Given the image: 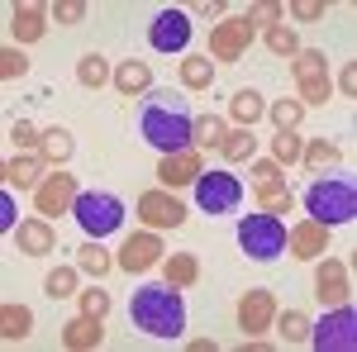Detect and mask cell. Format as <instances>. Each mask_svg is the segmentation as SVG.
Returning a JSON list of instances; mask_svg holds the SVG:
<instances>
[{
	"label": "cell",
	"instance_id": "6da1fadb",
	"mask_svg": "<svg viewBox=\"0 0 357 352\" xmlns=\"http://www.w3.org/2000/svg\"><path fill=\"white\" fill-rule=\"evenodd\" d=\"M134 328L153 333V338H181L186 328V300L176 296V286H143L129 300Z\"/></svg>",
	"mask_w": 357,
	"mask_h": 352
},
{
	"label": "cell",
	"instance_id": "7a4b0ae2",
	"mask_svg": "<svg viewBox=\"0 0 357 352\" xmlns=\"http://www.w3.org/2000/svg\"><path fill=\"white\" fill-rule=\"evenodd\" d=\"M191 124H195V114L172 105V95H158L153 105H143V143L158 148V153L191 148Z\"/></svg>",
	"mask_w": 357,
	"mask_h": 352
},
{
	"label": "cell",
	"instance_id": "3957f363",
	"mask_svg": "<svg viewBox=\"0 0 357 352\" xmlns=\"http://www.w3.org/2000/svg\"><path fill=\"white\" fill-rule=\"evenodd\" d=\"M305 210L314 224H353L357 219V190L353 181H343V176H329V181H314V186L305 190Z\"/></svg>",
	"mask_w": 357,
	"mask_h": 352
},
{
	"label": "cell",
	"instance_id": "277c9868",
	"mask_svg": "<svg viewBox=\"0 0 357 352\" xmlns=\"http://www.w3.org/2000/svg\"><path fill=\"white\" fill-rule=\"evenodd\" d=\"M238 247H243L252 262H276L281 252H286V224L276 215H248L238 224Z\"/></svg>",
	"mask_w": 357,
	"mask_h": 352
},
{
	"label": "cell",
	"instance_id": "5b68a950",
	"mask_svg": "<svg viewBox=\"0 0 357 352\" xmlns=\"http://www.w3.org/2000/svg\"><path fill=\"white\" fill-rule=\"evenodd\" d=\"M72 215H77V224L91 238H110L124 224V205H119V195H105V190H82L77 205H72Z\"/></svg>",
	"mask_w": 357,
	"mask_h": 352
},
{
	"label": "cell",
	"instance_id": "8992f818",
	"mask_svg": "<svg viewBox=\"0 0 357 352\" xmlns=\"http://www.w3.org/2000/svg\"><path fill=\"white\" fill-rule=\"evenodd\" d=\"M291 72H296V100H301L305 109L333 100V82H329V62H324V53L301 48V53L291 57Z\"/></svg>",
	"mask_w": 357,
	"mask_h": 352
},
{
	"label": "cell",
	"instance_id": "52a82bcc",
	"mask_svg": "<svg viewBox=\"0 0 357 352\" xmlns=\"http://www.w3.org/2000/svg\"><path fill=\"white\" fill-rule=\"evenodd\" d=\"M310 343L319 352H353L357 348V314L353 305H333L319 324H310Z\"/></svg>",
	"mask_w": 357,
	"mask_h": 352
},
{
	"label": "cell",
	"instance_id": "ba28073f",
	"mask_svg": "<svg viewBox=\"0 0 357 352\" xmlns=\"http://www.w3.org/2000/svg\"><path fill=\"white\" fill-rule=\"evenodd\" d=\"M238 200H243L238 176H229V171H200L195 176V205H200V215H234Z\"/></svg>",
	"mask_w": 357,
	"mask_h": 352
},
{
	"label": "cell",
	"instance_id": "9c48e42d",
	"mask_svg": "<svg viewBox=\"0 0 357 352\" xmlns=\"http://www.w3.org/2000/svg\"><path fill=\"white\" fill-rule=\"evenodd\" d=\"M138 219H143V229H181L186 224V205H181V195L176 190H143L138 195Z\"/></svg>",
	"mask_w": 357,
	"mask_h": 352
},
{
	"label": "cell",
	"instance_id": "30bf717a",
	"mask_svg": "<svg viewBox=\"0 0 357 352\" xmlns=\"http://www.w3.org/2000/svg\"><path fill=\"white\" fill-rule=\"evenodd\" d=\"M77 176H67V167H57V171H48L43 176V186L33 190V210L43 219H57V215H67L72 205H77Z\"/></svg>",
	"mask_w": 357,
	"mask_h": 352
},
{
	"label": "cell",
	"instance_id": "8fae6325",
	"mask_svg": "<svg viewBox=\"0 0 357 352\" xmlns=\"http://www.w3.org/2000/svg\"><path fill=\"white\" fill-rule=\"evenodd\" d=\"M252 33L257 29L248 24L243 15H234V20H220L215 33H210V57H220V62H238L248 53V43H252Z\"/></svg>",
	"mask_w": 357,
	"mask_h": 352
},
{
	"label": "cell",
	"instance_id": "7c38bea8",
	"mask_svg": "<svg viewBox=\"0 0 357 352\" xmlns=\"http://www.w3.org/2000/svg\"><path fill=\"white\" fill-rule=\"evenodd\" d=\"M162 238H158V234H153V229H143V234H129V238H124V247H119V257H114V262H119V271H148V267H158V262H162Z\"/></svg>",
	"mask_w": 357,
	"mask_h": 352
},
{
	"label": "cell",
	"instance_id": "4fadbf2b",
	"mask_svg": "<svg viewBox=\"0 0 357 352\" xmlns=\"http://www.w3.org/2000/svg\"><path fill=\"white\" fill-rule=\"evenodd\" d=\"M148 38H153L158 53H186V43H191V15L186 10H162L153 20V29H148Z\"/></svg>",
	"mask_w": 357,
	"mask_h": 352
},
{
	"label": "cell",
	"instance_id": "5bb4252c",
	"mask_svg": "<svg viewBox=\"0 0 357 352\" xmlns=\"http://www.w3.org/2000/svg\"><path fill=\"white\" fill-rule=\"evenodd\" d=\"M314 300L333 309V305H348L353 300V276H348V262H319L314 267Z\"/></svg>",
	"mask_w": 357,
	"mask_h": 352
},
{
	"label": "cell",
	"instance_id": "9a60e30c",
	"mask_svg": "<svg viewBox=\"0 0 357 352\" xmlns=\"http://www.w3.org/2000/svg\"><path fill=\"white\" fill-rule=\"evenodd\" d=\"M200 171H205L200 148H181V153H162V162H158V181H162V190H181V186H191Z\"/></svg>",
	"mask_w": 357,
	"mask_h": 352
},
{
	"label": "cell",
	"instance_id": "2e32d148",
	"mask_svg": "<svg viewBox=\"0 0 357 352\" xmlns=\"http://www.w3.org/2000/svg\"><path fill=\"white\" fill-rule=\"evenodd\" d=\"M272 319H276V296L272 291H248L243 300H238V328H243L248 338L252 333H262V328H272Z\"/></svg>",
	"mask_w": 357,
	"mask_h": 352
},
{
	"label": "cell",
	"instance_id": "e0dca14e",
	"mask_svg": "<svg viewBox=\"0 0 357 352\" xmlns=\"http://www.w3.org/2000/svg\"><path fill=\"white\" fill-rule=\"evenodd\" d=\"M286 247H291L301 262H314L319 252H329V229L314 224V219H301L296 229H286Z\"/></svg>",
	"mask_w": 357,
	"mask_h": 352
},
{
	"label": "cell",
	"instance_id": "ac0fdd59",
	"mask_svg": "<svg viewBox=\"0 0 357 352\" xmlns=\"http://www.w3.org/2000/svg\"><path fill=\"white\" fill-rule=\"evenodd\" d=\"M100 338H105V319L77 314V319L62 324V348L67 352H91V348H100Z\"/></svg>",
	"mask_w": 357,
	"mask_h": 352
},
{
	"label": "cell",
	"instance_id": "d6986e66",
	"mask_svg": "<svg viewBox=\"0 0 357 352\" xmlns=\"http://www.w3.org/2000/svg\"><path fill=\"white\" fill-rule=\"evenodd\" d=\"M43 29H48V10H43V5H15V15H10L15 43H38Z\"/></svg>",
	"mask_w": 357,
	"mask_h": 352
},
{
	"label": "cell",
	"instance_id": "ffe728a7",
	"mask_svg": "<svg viewBox=\"0 0 357 352\" xmlns=\"http://www.w3.org/2000/svg\"><path fill=\"white\" fill-rule=\"evenodd\" d=\"M15 243H20V252H29V257H43V252H53V224L48 219H24L20 229H15Z\"/></svg>",
	"mask_w": 357,
	"mask_h": 352
},
{
	"label": "cell",
	"instance_id": "44dd1931",
	"mask_svg": "<svg viewBox=\"0 0 357 352\" xmlns=\"http://www.w3.org/2000/svg\"><path fill=\"white\" fill-rule=\"evenodd\" d=\"M43 158H38V153H20V158H10V162H5V181H10V186H43V176H48V171H43Z\"/></svg>",
	"mask_w": 357,
	"mask_h": 352
},
{
	"label": "cell",
	"instance_id": "7402d4cb",
	"mask_svg": "<svg viewBox=\"0 0 357 352\" xmlns=\"http://www.w3.org/2000/svg\"><path fill=\"white\" fill-rule=\"evenodd\" d=\"M267 114V100H262V91H234V100H229V119L238 124V129H252L257 119Z\"/></svg>",
	"mask_w": 357,
	"mask_h": 352
},
{
	"label": "cell",
	"instance_id": "603a6c76",
	"mask_svg": "<svg viewBox=\"0 0 357 352\" xmlns=\"http://www.w3.org/2000/svg\"><path fill=\"white\" fill-rule=\"evenodd\" d=\"M110 82H114L119 95H143V91L153 86V67H148V62H119Z\"/></svg>",
	"mask_w": 357,
	"mask_h": 352
},
{
	"label": "cell",
	"instance_id": "cb8c5ba5",
	"mask_svg": "<svg viewBox=\"0 0 357 352\" xmlns=\"http://www.w3.org/2000/svg\"><path fill=\"white\" fill-rule=\"evenodd\" d=\"M176 77H181V86L186 91H205V86L215 82V62L200 53H186L181 62H176Z\"/></svg>",
	"mask_w": 357,
	"mask_h": 352
},
{
	"label": "cell",
	"instance_id": "d4e9b609",
	"mask_svg": "<svg viewBox=\"0 0 357 352\" xmlns=\"http://www.w3.org/2000/svg\"><path fill=\"white\" fill-rule=\"evenodd\" d=\"M72 148H77V143H72V134H67V129H43V143H38V158H43V162L53 167H67L72 162Z\"/></svg>",
	"mask_w": 357,
	"mask_h": 352
},
{
	"label": "cell",
	"instance_id": "484cf974",
	"mask_svg": "<svg viewBox=\"0 0 357 352\" xmlns=\"http://www.w3.org/2000/svg\"><path fill=\"white\" fill-rule=\"evenodd\" d=\"M224 134H229V124H224L220 114H195V124H191V148H220Z\"/></svg>",
	"mask_w": 357,
	"mask_h": 352
},
{
	"label": "cell",
	"instance_id": "4316f807",
	"mask_svg": "<svg viewBox=\"0 0 357 352\" xmlns=\"http://www.w3.org/2000/svg\"><path fill=\"white\" fill-rule=\"evenodd\" d=\"M162 271H167V286H195V276H200V262H195L191 252H172V257H162Z\"/></svg>",
	"mask_w": 357,
	"mask_h": 352
},
{
	"label": "cell",
	"instance_id": "83f0119b",
	"mask_svg": "<svg viewBox=\"0 0 357 352\" xmlns=\"http://www.w3.org/2000/svg\"><path fill=\"white\" fill-rule=\"evenodd\" d=\"M257 210H267V215H291L296 210V195L286 190V181H272V186H257Z\"/></svg>",
	"mask_w": 357,
	"mask_h": 352
},
{
	"label": "cell",
	"instance_id": "f1b7e54d",
	"mask_svg": "<svg viewBox=\"0 0 357 352\" xmlns=\"http://www.w3.org/2000/svg\"><path fill=\"white\" fill-rule=\"evenodd\" d=\"M257 153V138H252V129H229L220 143V158L224 162H248Z\"/></svg>",
	"mask_w": 357,
	"mask_h": 352
},
{
	"label": "cell",
	"instance_id": "f546056e",
	"mask_svg": "<svg viewBox=\"0 0 357 352\" xmlns=\"http://www.w3.org/2000/svg\"><path fill=\"white\" fill-rule=\"evenodd\" d=\"M77 276H82V267H53L48 276H43V291H48L53 300H72V296H82Z\"/></svg>",
	"mask_w": 357,
	"mask_h": 352
},
{
	"label": "cell",
	"instance_id": "4dcf8cb0",
	"mask_svg": "<svg viewBox=\"0 0 357 352\" xmlns=\"http://www.w3.org/2000/svg\"><path fill=\"white\" fill-rule=\"evenodd\" d=\"M77 267H82L86 276H100V281H105V276H110L119 262H114V257H110L100 243H86V247H77Z\"/></svg>",
	"mask_w": 357,
	"mask_h": 352
},
{
	"label": "cell",
	"instance_id": "1f68e13d",
	"mask_svg": "<svg viewBox=\"0 0 357 352\" xmlns=\"http://www.w3.org/2000/svg\"><path fill=\"white\" fill-rule=\"evenodd\" d=\"M29 328H33V309H29V305H5V309H0V333H5L10 343H20Z\"/></svg>",
	"mask_w": 357,
	"mask_h": 352
},
{
	"label": "cell",
	"instance_id": "d6a6232c",
	"mask_svg": "<svg viewBox=\"0 0 357 352\" xmlns=\"http://www.w3.org/2000/svg\"><path fill=\"white\" fill-rule=\"evenodd\" d=\"M272 324L281 328V338H286L291 348H301V343H310V314H305V309H286V314H276Z\"/></svg>",
	"mask_w": 357,
	"mask_h": 352
},
{
	"label": "cell",
	"instance_id": "836d02e7",
	"mask_svg": "<svg viewBox=\"0 0 357 352\" xmlns=\"http://www.w3.org/2000/svg\"><path fill=\"white\" fill-rule=\"evenodd\" d=\"M338 158H343V148H338L333 138H314V143H305V153H301V162L314 167V171H319V167H333Z\"/></svg>",
	"mask_w": 357,
	"mask_h": 352
},
{
	"label": "cell",
	"instance_id": "e575fe53",
	"mask_svg": "<svg viewBox=\"0 0 357 352\" xmlns=\"http://www.w3.org/2000/svg\"><path fill=\"white\" fill-rule=\"evenodd\" d=\"M272 124H276V134H296L305 124V105L291 95V100H276L272 105Z\"/></svg>",
	"mask_w": 357,
	"mask_h": 352
},
{
	"label": "cell",
	"instance_id": "d590c367",
	"mask_svg": "<svg viewBox=\"0 0 357 352\" xmlns=\"http://www.w3.org/2000/svg\"><path fill=\"white\" fill-rule=\"evenodd\" d=\"M110 77H114V72H110V62H105L100 53H86L82 62H77V82L91 86V91H96V86H105Z\"/></svg>",
	"mask_w": 357,
	"mask_h": 352
},
{
	"label": "cell",
	"instance_id": "8d00e7d4",
	"mask_svg": "<svg viewBox=\"0 0 357 352\" xmlns=\"http://www.w3.org/2000/svg\"><path fill=\"white\" fill-rule=\"evenodd\" d=\"M262 43H267L276 57H296V53H301V43H296V29H291V24L267 29V33H262Z\"/></svg>",
	"mask_w": 357,
	"mask_h": 352
},
{
	"label": "cell",
	"instance_id": "74e56055",
	"mask_svg": "<svg viewBox=\"0 0 357 352\" xmlns=\"http://www.w3.org/2000/svg\"><path fill=\"white\" fill-rule=\"evenodd\" d=\"M77 305H82V314H91V319H105L110 314V291L105 286H91V291L77 296Z\"/></svg>",
	"mask_w": 357,
	"mask_h": 352
},
{
	"label": "cell",
	"instance_id": "f35d334b",
	"mask_svg": "<svg viewBox=\"0 0 357 352\" xmlns=\"http://www.w3.org/2000/svg\"><path fill=\"white\" fill-rule=\"evenodd\" d=\"M301 153H305V138H296V134H276L272 138V162L281 167V162H301Z\"/></svg>",
	"mask_w": 357,
	"mask_h": 352
},
{
	"label": "cell",
	"instance_id": "ab89813d",
	"mask_svg": "<svg viewBox=\"0 0 357 352\" xmlns=\"http://www.w3.org/2000/svg\"><path fill=\"white\" fill-rule=\"evenodd\" d=\"M281 15H286V10H281L276 0H257V5L248 10L243 20H248V24H252V29H257V24H262V29H276V24H281Z\"/></svg>",
	"mask_w": 357,
	"mask_h": 352
},
{
	"label": "cell",
	"instance_id": "60d3db41",
	"mask_svg": "<svg viewBox=\"0 0 357 352\" xmlns=\"http://www.w3.org/2000/svg\"><path fill=\"white\" fill-rule=\"evenodd\" d=\"M10 143H20L24 153H38V143H43V134H38V129H33L29 119H20V124L10 129Z\"/></svg>",
	"mask_w": 357,
	"mask_h": 352
},
{
	"label": "cell",
	"instance_id": "b9f144b4",
	"mask_svg": "<svg viewBox=\"0 0 357 352\" xmlns=\"http://www.w3.org/2000/svg\"><path fill=\"white\" fill-rule=\"evenodd\" d=\"M24 72H29V57L20 53V48H5V53H0V77L15 82V77H24Z\"/></svg>",
	"mask_w": 357,
	"mask_h": 352
},
{
	"label": "cell",
	"instance_id": "7bdbcfd3",
	"mask_svg": "<svg viewBox=\"0 0 357 352\" xmlns=\"http://www.w3.org/2000/svg\"><path fill=\"white\" fill-rule=\"evenodd\" d=\"M53 15H57V24H82L86 20V0H57Z\"/></svg>",
	"mask_w": 357,
	"mask_h": 352
},
{
	"label": "cell",
	"instance_id": "ee69618b",
	"mask_svg": "<svg viewBox=\"0 0 357 352\" xmlns=\"http://www.w3.org/2000/svg\"><path fill=\"white\" fill-rule=\"evenodd\" d=\"M324 15H329L324 0H296V20H301V24H314V20H324Z\"/></svg>",
	"mask_w": 357,
	"mask_h": 352
},
{
	"label": "cell",
	"instance_id": "f6af8a7d",
	"mask_svg": "<svg viewBox=\"0 0 357 352\" xmlns=\"http://www.w3.org/2000/svg\"><path fill=\"white\" fill-rule=\"evenodd\" d=\"M252 181H257V186H272V181H281V167H276L272 158H257V167H252Z\"/></svg>",
	"mask_w": 357,
	"mask_h": 352
},
{
	"label": "cell",
	"instance_id": "bcb514c9",
	"mask_svg": "<svg viewBox=\"0 0 357 352\" xmlns=\"http://www.w3.org/2000/svg\"><path fill=\"white\" fill-rule=\"evenodd\" d=\"M0 229H20V219H15V200H10V190L0 195Z\"/></svg>",
	"mask_w": 357,
	"mask_h": 352
},
{
	"label": "cell",
	"instance_id": "7dc6e473",
	"mask_svg": "<svg viewBox=\"0 0 357 352\" xmlns=\"http://www.w3.org/2000/svg\"><path fill=\"white\" fill-rule=\"evenodd\" d=\"M338 91H343V95H357V67H353V62L338 72Z\"/></svg>",
	"mask_w": 357,
	"mask_h": 352
}]
</instances>
